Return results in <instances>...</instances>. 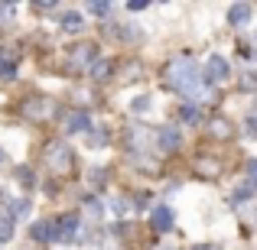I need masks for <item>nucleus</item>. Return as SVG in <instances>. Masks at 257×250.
<instances>
[{
  "label": "nucleus",
  "mask_w": 257,
  "mask_h": 250,
  "mask_svg": "<svg viewBox=\"0 0 257 250\" xmlns=\"http://www.w3.org/2000/svg\"><path fill=\"white\" fill-rule=\"evenodd\" d=\"M251 17H254V10L247 4H238V7H231V10H228L231 26H247V23H251Z\"/></svg>",
  "instance_id": "nucleus-8"
},
{
  "label": "nucleus",
  "mask_w": 257,
  "mask_h": 250,
  "mask_svg": "<svg viewBox=\"0 0 257 250\" xmlns=\"http://www.w3.org/2000/svg\"><path fill=\"white\" fill-rule=\"evenodd\" d=\"M88 59H94V46H75V49H72V56H69V62L72 65H85Z\"/></svg>",
  "instance_id": "nucleus-10"
},
{
  "label": "nucleus",
  "mask_w": 257,
  "mask_h": 250,
  "mask_svg": "<svg viewBox=\"0 0 257 250\" xmlns=\"http://www.w3.org/2000/svg\"><path fill=\"white\" fill-rule=\"evenodd\" d=\"M173 221H176V214H173V208H170V205H157V208H153V214H150L153 231H160V234L173 231Z\"/></svg>",
  "instance_id": "nucleus-5"
},
{
  "label": "nucleus",
  "mask_w": 257,
  "mask_h": 250,
  "mask_svg": "<svg viewBox=\"0 0 257 250\" xmlns=\"http://www.w3.org/2000/svg\"><path fill=\"white\" fill-rule=\"evenodd\" d=\"M23 114H26V117H33V120L49 117V114H52V101H46V98H33V101H26V104H23Z\"/></svg>",
  "instance_id": "nucleus-7"
},
{
  "label": "nucleus",
  "mask_w": 257,
  "mask_h": 250,
  "mask_svg": "<svg viewBox=\"0 0 257 250\" xmlns=\"http://www.w3.org/2000/svg\"><path fill=\"white\" fill-rule=\"evenodd\" d=\"M88 10H91V13H107V10H111V7H107V4H91V7H88Z\"/></svg>",
  "instance_id": "nucleus-21"
},
{
  "label": "nucleus",
  "mask_w": 257,
  "mask_h": 250,
  "mask_svg": "<svg viewBox=\"0 0 257 250\" xmlns=\"http://www.w3.org/2000/svg\"><path fill=\"white\" fill-rule=\"evenodd\" d=\"M166 82H170L179 94H186V98H199L202 94V75H199V69H195L192 59L176 56L173 62L166 65Z\"/></svg>",
  "instance_id": "nucleus-1"
},
{
  "label": "nucleus",
  "mask_w": 257,
  "mask_h": 250,
  "mask_svg": "<svg viewBox=\"0 0 257 250\" xmlns=\"http://www.w3.org/2000/svg\"><path fill=\"white\" fill-rule=\"evenodd\" d=\"M195 250H215V247H195Z\"/></svg>",
  "instance_id": "nucleus-23"
},
{
  "label": "nucleus",
  "mask_w": 257,
  "mask_h": 250,
  "mask_svg": "<svg viewBox=\"0 0 257 250\" xmlns=\"http://www.w3.org/2000/svg\"><path fill=\"white\" fill-rule=\"evenodd\" d=\"M10 218H4V221H0V244H4V240H10Z\"/></svg>",
  "instance_id": "nucleus-15"
},
{
  "label": "nucleus",
  "mask_w": 257,
  "mask_h": 250,
  "mask_svg": "<svg viewBox=\"0 0 257 250\" xmlns=\"http://www.w3.org/2000/svg\"><path fill=\"white\" fill-rule=\"evenodd\" d=\"M247 133H251V137H257V111L247 117Z\"/></svg>",
  "instance_id": "nucleus-18"
},
{
  "label": "nucleus",
  "mask_w": 257,
  "mask_h": 250,
  "mask_svg": "<svg viewBox=\"0 0 257 250\" xmlns=\"http://www.w3.org/2000/svg\"><path fill=\"white\" fill-rule=\"evenodd\" d=\"M46 163H49L52 172H65V169L72 166V153L65 150V146H49V150H46Z\"/></svg>",
  "instance_id": "nucleus-4"
},
{
  "label": "nucleus",
  "mask_w": 257,
  "mask_h": 250,
  "mask_svg": "<svg viewBox=\"0 0 257 250\" xmlns=\"http://www.w3.org/2000/svg\"><path fill=\"white\" fill-rule=\"evenodd\" d=\"M4 159H7V153H4V150H0V163H4Z\"/></svg>",
  "instance_id": "nucleus-22"
},
{
  "label": "nucleus",
  "mask_w": 257,
  "mask_h": 250,
  "mask_svg": "<svg viewBox=\"0 0 257 250\" xmlns=\"http://www.w3.org/2000/svg\"><path fill=\"white\" fill-rule=\"evenodd\" d=\"M20 182H23V185H33V172H30V169H20Z\"/></svg>",
  "instance_id": "nucleus-20"
},
{
  "label": "nucleus",
  "mask_w": 257,
  "mask_h": 250,
  "mask_svg": "<svg viewBox=\"0 0 257 250\" xmlns=\"http://www.w3.org/2000/svg\"><path fill=\"white\" fill-rule=\"evenodd\" d=\"M23 214H30V201H26V198L10 201V218H23Z\"/></svg>",
  "instance_id": "nucleus-13"
},
{
  "label": "nucleus",
  "mask_w": 257,
  "mask_h": 250,
  "mask_svg": "<svg viewBox=\"0 0 257 250\" xmlns=\"http://www.w3.org/2000/svg\"><path fill=\"white\" fill-rule=\"evenodd\" d=\"M52 224H56V240H62V244L82 240V221H78V214H62V218H56Z\"/></svg>",
  "instance_id": "nucleus-2"
},
{
  "label": "nucleus",
  "mask_w": 257,
  "mask_h": 250,
  "mask_svg": "<svg viewBox=\"0 0 257 250\" xmlns=\"http://www.w3.org/2000/svg\"><path fill=\"white\" fill-rule=\"evenodd\" d=\"M212 127H215V130H212L215 137H228V124H225V120H215Z\"/></svg>",
  "instance_id": "nucleus-17"
},
{
  "label": "nucleus",
  "mask_w": 257,
  "mask_h": 250,
  "mask_svg": "<svg viewBox=\"0 0 257 250\" xmlns=\"http://www.w3.org/2000/svg\"><path fill=\"white\" fill-rule=\"evenodd\" d=\"M107 72H111V62H98L94 65V78H107Z\"/></svg>",
  "instance_id": "nucleus-16"
},
{
  "label": "nucleus",
  "mask_w": 257,
  "mask_h": 250,
  "mask_svg": "<svg viewBox=\"0 0 257 250\" xmlns=\"http://www.w3.org/2000/svg\"><path fill=\"white\" fill-rule=\"evenodd\" d=\"M88 130H91V117H88L85 111L69 117V133H88Z\"/></svg>",
  "instance_id": "nucleus-9"
},
{
  "label": "nucleus",
  "mask_w": 257,
  "mask_h": 250,
  "mask_svg": "<svg viewBox=\"0 0 257 250\" xmlns=\"http://www.w3.org/2000/svg\"><path fill=\"white\" fill-rule=\"evenodd\" d=\"M82 17H78V13H65V17H62V30L65 33H78V30H82Z\"/></svg>",
  "instance_id": "nucleus-12"
},
{
  "label": "nucleus",
  "mask_w": 257,
  "mask_h": 250,
  "mask_svg": "<svg viewBox=\"0 0 257 250\" xmlns=\"http://www.w3.org/2000/svg\"><path fill=\"white\" fill-rule=\"evenodd\" d=\"M157 143H160V150H163V153H173V150H179V146H182V133L176 130V127H163V130L157 133Z\"/></svg>",
  "instance_id": "nucleus-6"
},
{
  "label": "nucleus",
  "mask_w": 257,
  "mask_h": 250,
  "mask_svg": "<svg viewBox=\"0 0 257 250\" xmlns=\"http://www.w3.org/2000/svg\"><path fill=\"white\" fill-rule=\"evenodd\" d=\"M17 75V62L7 49H0V78H13Z\"/></svg>",
  "instance_id": "nucleus-11"
},
{
  "label": "nucleus",
  "mask_w": 257,
  "mask_h": 250,
  "mask_svg": "<svg viewBox=\"0 0 257 250\" xmlns=\"http://www.w3.org/2000/svg\"><path fill=\"white\" fill-rule=\"evenodd\" d=\"M247 175H251V182L257 185V159H247Z\"/></svg>",
  "instance_id": "nucleus-19"
},
{
  "label": "nucleus",
  "mask_w": 257,
  "mask_h": 250,
  "mask_svg": "<svg viewBox=\"0 0 257 250\" xmlns=\"http://www.w3.org/2000/svg\"><path fill=\"white\" fill-rule=\"evenodd\" d=\"M205 78H208L212 85L228 82V78H231V65H228V59H225V56H208V62H205Z\"/></svg>",
  "instance_id": "nucleus-3"
},
{
  "label": "nucleus",
  "mask_w": 257,
  "mask_h": 250,
  "mask_svg": "<svg viewBox=\"0 0 257 250\" xmlns=\"http://www.w3.org/2000/svg\"><path fill=\"white\" fill-rule=\"evenodd\" d=\"M147 107H150V98L147 94H140V98H134V104H131V111H137V114H144Z\"/></svg>",
  "instance_id": "nucleus-14"
}]
</instances>
